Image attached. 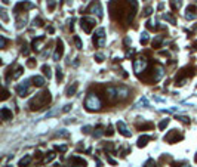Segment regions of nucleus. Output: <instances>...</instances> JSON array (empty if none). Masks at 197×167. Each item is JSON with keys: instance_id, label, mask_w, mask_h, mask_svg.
<instances>
[{"instance_id": "1", "label": "nucleus", "mask_w": 197, "mask_h": 167, "mask_svg": "<svg viewBox=\"0 0 197 167\" xmlns=\"http://www.w3.org/2000/svg\"><path fill=\"white\" fill-rule=\"evenodd\" d=\"M108 9L111 18L116 22H123L125 25H129L132 24L138 12V2L136 0H110Z\"/></svg>"}, {"instance_id": "2", "label": "nucleus", "mask_w": 197, "mask_h": 167, "mask_svg": "<svg viewBox=\"0 0 197 167\" xmlns=\"http://www.w3.org/2000/svg\"><path fill=\"white\" fill-rule=\"evenodd\" d=\"M163 75H165V68L160 64H154L151 68H147V71H144L142 75H138V77L145 83L153 84V83H157Z\"/></svg>"}, {"instance_id": "3", "label": "nucleus", "mask_w": 197, "mask_h": 167, "mask_svg": "<svg viewBox=\"0 0 197 167\" xmlns=\"http://www.w3.org/2000/svg\"><path fill=\"white\" fill-rule=\"evenodd\" d=\"M50 101H52L50 92L49 90H43V92L37 93L33 99H30L28 107H30L31 111H40V110H43L45 107H48V105L50 104Z\"/></svg>"}, {"instance_id": "4", "label": "nucleus", "mask_w": 197, "mask_h": 167, "mask_svg": "<svg viewBox=\"0 0 197 167\" xmlns=\"http://www.w3.org/2000/svg\"><path fill=\"white\" fill-rule=\"evenodd\" d=\"M84 108L90 112H95V111H101L102 108V102L99 99V96L96 93H88L86 99H84Z\"/></svg>"}, {"instance_id": "5", "label": "nucleus", "mask_w": 197, "mask_h": 167, "mask_svg": "<svg viewBox=\"0 0 197 167\" xmlns=\"http://www.w3.org/2000/svg\"><path fill=\"white\" fill-rule=\"evenodd\" d=\"M196 73H197V68H196V67H185V68H182L181 71L176 74L175 86H182V84L188 80V78H191Z\"/></svg>"}, {"instance_id": "6", "label": "nucleus", "mask_w": 197, "mask_h": 167, "mask_svg": "<svg viewBox=\"0 0 197 167\" xmlns=\"http://www.w3.org/2000/svg\"><path fill=\"white\" fill-rule=\"evenodd\" d=\"M24 73V68L18 64H13L11 65L9 68H7V71H6V80L7 81H11V80H16V78H19Z\"/></svg>"}, {"instance_id": "7", "label": "nucleus", "mask_w": 197, "mask_h": 167, "mask_svg": "<svg viewBox=\"0 0 197 167\" xmlns=\"http://www.w3.org/2000/svg\"><path fill=\"white\" fill-rule=\"evenodd\" d=\"M147 68H148V61L144 56H139L133 61V71L136 75H141V73L147 71Z\"/></svg>"}, {"instance_id": "8", "label": "nucleus", "mask_w": 197, "mask_h": 167, "mask_svg": "<svg viewBox=\"0 0 197 167\" xmlns=\"http://www.w3.org/2000/svg\"><path fill=\"white\" fill-rule=\"evenodd\" d=\"M182 139H184V133L179 132L178 129H172L169 133L165 135V142H168V144H176Z\"/></svg>"}, {"instance_id": "9", "label": "nucleus", "mask_w": 197, "mask_h": 167, "mask_svg": "<svg viewBox=\"0 0 197 167\" xmlns=\"http://www.w3.org/2000/svg\"><path fill=\"white\" fill-rule=\"evenodd\" d=\"M104 93H105V99L110 105H114L119 102V96H117V89L113 86H108L104 89Z\"/></svg>"}, {"instance_id": "10", "label": "nucleus", "mask_w": 197, "mask_h": 167, "mask_svg": "<svg viewBox=\"0 0 197 167\" xmlns=\"http://www.w3.org/2000/svg\"><path fill=\"white\" fill-rule=\"evenodd\" d=\"M95 24H96V21L93 19V18H90V16H83V18L80 19V27L83 28V31L86 33V34H90V33H92L93 27H95Z\"/></svg>"}, {"instance_id": "11", "label": "nucleus", "mask_w": 197, "mask_h": 167, "mask_svg": "<svg viewBox=\"0 0 197 167\" xmlns=\"http://www.w3.org/2000/svg\"><path fill=\"white\" fill-rule=\"evenodd\" d=\"M84 13H93V15H96L99 19L104 16V13H102V6H101V3L98 2V0L96 2H92L86 9H84Z\"/></svg>"}, {"instance_id": "12", "label": "nucleus", "mask_w": 197, "mask_h": 167, "mask_svg": "<svg viewBox=\"0 0 197 167\" xmlns=\"http://www.w3.org/2000/svg\"><path fill=\"white\" fill-rule=\"evenodd\" d=\"M93 45L96 47H104L105 45V30L104 28H98L96 33L93 34Z\"/></svg>"}, {"instance_id": "13", "label": "nucleus", "mask_w": 197, "mask_h": 167, "mask_svg": "<svg viewBox=\"0 0 197 167\" xmlns=\"http://www.w3.org/2000/svg\"><path fill=\"white\" fill-rule=\"evenodd\" d=\"M33 7H36V5H34V3H30V2H19V3L15 5L13 13H15V15H19L21 12H27L28 9H33Z\"/></svg>"}, {"instance_id": "14", "label": "nucleus", "mask_w": 197, "mask_h": 167, "mask_svg": "<svg viewBox=\"0 0 197 167\" xmlns=\"http://www.w3.org/2000/svg\"><path fill=\"white\" fill-rule=\"evenodd\" d=\"M15 90H16V93H18V96H21V98H25V96L30 93V81L25 80L24 83H21V84L16 86Z\"/></svg>"}, {"instance_id": "15", "label": "nucleus", "mask_w": 197, "mask_h": 167, "mask_svg": "<svg viewBox=\"0 0 197 167\" xmlns=\"http://www.w3.org/2000/svg\"><path fill=\"white\" fill-rule=\"evenodd\" d=\"M64 55V41L61 39L56 40V47H55V52H54V61H59Z\"/></svg>"}, {"instance_id": "16", "label": "nucleus", "mask_w": 197, "mask_h": 167, "mask_svg": "<svg viewBox=\"0 0 197 167\" xmlns=\"http://www.w3.org/2000/svg\"><path fill=\"white\" fill-rule=\"evenodd\" d=\"M68 164H70V167H86L88 166V163L83 158L77 157V155H73L68 158Z\"/></svg>"}, {"instance_id": "17", "label": "nucleus", "mask_w": 197, "mask_h": 167, "mask_svg": "<svg viewBox=\"0 0 197 167\" xmlns=\"http://www.w3.org/2000/svg\"><path fill=\"white\" fill-rule=\"evenodd\" d=\"M116 127H117V130H119V133L123 135L125 138H131V136H132V132L127 129V126L125 124L123 121H117V123H116Z\"/></svg>"}, {"instance_id": "18", "label": "nucleus", "mask_w": 197, "mask_h": 167, "mask_svg": "<svg viewBox=\"0 0 197 167\" xmlns=\"http://www.w3.org/2000/svg\"><path fill=\"white\" fill-rule=\"evenodd\" d=\"M116 89H117L119 102H122V101H125V99H127V98H129L131 92H129V89H127L126 86H119V87H116Z\"/></svg>"}, {"instance_id": "19", "label": "nucleus", "mask_w": 197, "mask_h": 167, "mask_svg": "<svg viewBox=\"0 0 197 167\" xmlns=\"http://www.w3.org/2000/svg\"><path fill=\"white\" fill-rule=\"evenodd\" d=\"M45 40H46L45 36H40V37H37V39H34V40L31 41V49H33L34 52H40L42 47H43Z\"/></svg>"}, {"instance_id": "20", "label": "nucleus", "mask_w": 197, "mask_h": 167, "mask_svg": "<svg viewBox=\"0 0 197 167\" xmlns=\"http://www.w3.org/2000/svg\"><path fill=\"white\" fill-rule=\"evenodd\" d=\"M185 18L187 19H196L197 18V7L194 5H190L187 7V11H185Z\"/></svg>"}, {"instance_id": "21", "label": "nucleus", "mask_w": 197, "mask_h": 167, "mask_svg": "<svg viewBox=\"0 0 197 167\" xmlns=\"http://www.w3.org/2000/svg\"><path fill=\"white\" fill-rule=\"evenodd\" d=\"M18 18H16V28H22L24 25H25V22H27V12L25 13H19V15H16Z\"/></svg>"}, {"instance_id": "22", "label": "nucleus", "mask_w": 197, "mask_h": 167, "mask_svg": "<svg viewBox=\"0 0 197 167\" xmlns=\"http://www.w3.org/2000/svg\"><path fill=\"white\" fill-rule=\"evenodd\" d=\"M0 114H2V118L3 120H11L12 117H13V114H12V111L9 110V108H6V107H3L2 110H0Z\"/></svg>"}, {"instance_id": "23", "label": "nucleus", "mask_w": 197, "mask_h": 167, "mask_svg": "<svg viewBox=\"0 0 197 167\" xmlns=\"http://www.w3.org/2000/svg\"><path fill=\"white\" fill-rule=\"evenodd\" d=\"M31 81L34 86H37V87H42V86H45V78L42 77V75H34L31 78Z\"/></svg>"}, {"instance_id": "24", "label": "nucleus", "mask_w": 197, "mask_h": 167, "mask_svg": "<svg viewBox=\"0 0 197 167\" xmlns=\"http://www.w3.org/2000/svg\"><path fill=\"white\" fill-rule=\"evenodd\" d=\"M169 5H170V9L174 12H176L179 7L182 6V0H169Z\"/></svg>"}, {"instance_id": "25", "label": "nucleus", "mask_w": 197, "mask_h": 167, "mask_svg": "<svg viewBox=\"0 0 197 167\" xmlns=\"http://www.w3.org/2000/svg\"><path fill=\"white\" fill-rule=\"evenodd\" d=\"M148 140H151V136H147V135H144L138 139V142H136V145H138L139 148H144L145 145L148 144Z\"/></svg>"}, {"instance_id": "26", "label": "nucleus", "mask_w": 197, "mask_h": 167, "mask_svg": "<svg viewBox=\"0 0 197 167\" xmlns=\"http://www.w3.org/2000/svg\"><path fill=\"white\" fill-rule=\"evenodd\" d=\"M163 40H165L163 36H156V37H154V40H153V47H154V49L161 47V43H163Z\"/></svg>"}, {"instance_id": "27", "label": "nucleus", "mask_w": 197, "mask_h": 167, "mask_svg": "<svg viewBox=\"0 0 197 167\" xmlns=\"http://www.w3.org/2000/svg\"><path fill=\"white\" fill-rule=\"evenodd\" d=\"M77 87H79V83H73L70 87H68V89H67V92H65V95L67 96H70V98H71V96L77 92Z\"/></svg>"}, {"instance_id": "28", "label": "nucleus", "mask_w": 197, "mask_h": 167, "mask_svg": "<svg viewBox=\"0 0 197 167\" xmlns=\"http://www.w3.org/2000/svg\"><path fill=\"white\" fill-rule=\"evenodd\" d=\"M31 160H33V158H31V155H25L24 158H22V160L19 161V167H28V164L31 163Z\"/></svg>"}, {"instance_id": "29", "label": "nucleus", "mask_w": 197, "mask_h": 167, "mask_svg": "<svg viewBox=\"0 0 197 167\" xmlns=\"http://www.w3.org/2000/svg\"><path fill=\"white\" fill-rule=\"evenodd\" d=\"M154 127V124L151 121H148V123H144V124H138V129L139 130H151Z\"/></svg>"}, {"instance_id": "30", "label": "nucleus", "mask_w": 197, "mask_h": 167, "mask_svg": "<svg viewBox=\"0 0 197 167\" xmlns=\"http://www.w3.org/2000/svg\"><path fill=\"white\" fill-rule=\"evenodd\" d=\"M148 40H150L148 33H147V31H144V33L141 34V45H142V46H145V45L148 43Z\"/></svg>"}, {"instance_id": "31", "label": "nucleus", "mask_w": 197, "mask_h": 167, "mask_svg": "<svg viewBox=\"0 0 197 167\" xmlns=\"http://www.w3.org/2000/svg\"><path fill=\"white\" fill-rule=\"evenodd\" d=\"M46 5H48V11H55L56 7V0H46Z\"/></svg>"}, {"instance_id": "32", "label": "nucleus", "mask_w": 197, "mask_h": 167, "mask_svg": "<svg viewBox=\"0 0 197 167\" xmlns=\"http://www.w3.org/2000/svg\"><path fill=\"white\" fill-rule=\"evenodd\" d=\"M42 71H43V74H45L48 78L52 77V73H50V67H49V65H43V67H42Z\"/></svg>"}, {"instance_id": "33", "label": "nucleus", "mask_w": 197, "mask_h": 167, "mask_svg": "<svg viewBox=\"0 0 197 167\" xmlns=\"http://www.w3.org/2000/svg\"><path fill=\"white\" fill-rule=\"evenodd\" d=\"M163 18H165L166 21H169L170 24H174V25L176 24V19H175V16H174V15H170V13H165V15H163Z\"/></svg>"}, {"instance_id": "34", "label": "nucleus", "mask_w": 197, "mask_h": 167, "mask_svg": "<svg viewBox=\"0 0 197 167\" xmlns=\"http://www.w3.org/2000/svg\"><path fill=\"white\" fill-rule=\"evenodd\" d=\"M169 121H170L169 118H165V120H161V121L159 123V129H160V130H165V129L168 127V124H169Z\"/></svg>"}, {"instance_id": "35", "label": "nucleus", "mask_w": 197, "mask_h": 167, "mask_svg": "<svg viewBox=\"0 0 197 167\" xmlns=\"http://www.w3.org/2000/svg\"><path fill=\"white\" fill-rule=\"evenodd\" d=\"M62 78H64V74H62V69L61 68H56V80H58V83L59 81H62Z\"/></svg>"}, {"instance_id": "36", "label": "nucleus", "mask_w": 197, "mask_h": 167, "mask_svg": "<svg viewBox=\"0 0 197 167\" xmlns=\"http://www.w3.org/2000/svg\"><path fill=\"white\" fill-rule=\"evenodd\" d=\"M144 167H157V164H156V161H154L153 158H148V160L145 161Z\"/></svg>"}, {"instance_id": "37", "label": "nucleus", "mask_w": 197, "mask_h": 167, "mask_svg": "<svg viewBox=\"0 0 197 167\" xmlns=\"http://www.w3.org/2000/svg\"><path fill=\"white\" fill-rule=\"evenodd\" d=\"M74 43H76V47L77 49H82L83 47V43H82V40H80L79 36H74Z\"/></svg>"}, {"instance_id": "38", "label": "nucleus", "mask_w": 197, "mask_h": 167, "mask_svg": "<svg viewBox=\"0 0 197 167\" xmlns=\"http://www.w3.org/2000/svg\"><path fill=\"white\" fill-rule=\"evenodd\" d=\"M176 120L182 121L184 124H190V118H188V117H185V116H176Z\"/></svg>"}, {"instance_id": "39", "label": "nucleus", "mask_w": 197, "mask_h": 167, "mask_svg": "<svg viewBox=\"0 0 197 167\" xmlns=\"http://www.w3.org/2000/svg\"><path fill=\"white\" fill-rule=\"evenodd\" d=\"M151 13H153V7H151V6H147V7L142 11V15H144V16H150Z\"/></svg>"}, {"instance_id": "40", "label": "nucleus", "mask_w": 197, "mask_h": 167, "mask_svg": "<svg viewBox=\"0 0 197 167\" xmlns=\"http://www.w3.org/2000/svg\"><path fill=\"white\" fill-rule=\"evenodd\" d=\"M33 25H34V27H42V25H43V19H42V18H36V19L33 21Z\"/></svg>"}, {"instance_id": "41", "label": "nucleus", "mask_w": 197, "mask_h": 167, "mask_svg": "<svg viewBox=\"0 0 197 167\" xmlns=\"http://www.w3.org/2000/svg\"><path fill=\"white\" fill-rule=\"evenodd\" d=\"M105 135H107V136H113V135H114V129H113V126H111V124L107 127V130H105Z\"/></svg>"}, {"instance_id": "42", "label": "nucleus", "mask_w": 197, "mask_h": 167, "mask_svg": "<svg viewBox=\"0 0 197 167\" xmlns=\"http://www.w3.org/2000/svg\"><path fill=\"white\" fill-rule=\"evenodd\" d=\"M6 43H7L6 37H5V36H0V47L5 49V47H6Z\"/></svg>"}, {"instance_id": "43", "label": "nucleus", "mask_w": 197, "mask_h": 167, "mask_svg": "<svg viewBox=\"0 0 197 167\" xmlns=\"http://www.w3.org/2000/svg\"><path fill=\"white\" fill-rule=\"evenodd\" d=\"M55 149L56 151H61V152H65L67 151V145H55Z\"/></svg>"}, {"instance_id": "44", "label": "nucleus", "mask_w": 197, "mask_h": 167, "mask_svg": "<svg viewBox=\"0 0 197 167\" xmlns=\"http://www.w3.org/2000/svg\"><path fill=\"white\" fill-rule=\"evenodd\" d=\"M21 50H22V55H25V56H27V55L30 53V50H28V46L25 45V43L22 45V49H21Z\"/></svg>"}, {"instance_id": "45", "label": "nucleus", "mask_w": 197, "mask_h": 167, "mask_svg": "<svg viewBox=\"0 0 197 167\" xmlns=\"http://www.w3.org/2000/svg\"><path fill=\"white\" fill-rule=\"evenodd\" d=\"M55 158V152H48L46 154V161H52Z\"/></svg>"}, {"instance_id": "46", "label": "nucleus", "mask_w": 197, "mask_h": 167, "mask_svg": "<svg viewBox=\"0 0 197 167\" xmlns=\"http://www.w3.org/2000/svg\"><path fill=\"white\" fill-rule=\"evenodd\" d=\"M95 61H96V62H102V61H104V55H102V53H96L95 55Z\"/></svg>"}, {"instance_id": "47", "label": "nucleus", "mask_w": 197, "mask_h": 167, "mask_svg": "<svg viewBox=\"0 0 197 167\" xmlns=\"http://www.w3.org/2000/svg\"><path fill=\"white\" fill-rule=\"evenodd\" d=\"M7 98H9V90H7V89H3V95H2V99H3V101H6Z\"/></svg>"}, {"instance_id": "48", "label": "nucleus", "mask_w": 197, "mask_h": 167, "mask_svg": "<svg viewBox=\"0 0 197 167\" xmlns=\"http://www.w3.org/2000/svg\"><path fill=\"white\" fill-rule=\"evenodd\" d=\"M27 65H28L30 68H34V67H36V59H28Z\"/></svg>"}, {"instance_id": "49", "label": "nucleus", "mask_w": 197, "mask_h": 167, "mask_svg": "<svg viewBox=\"0 0 197 167\" xmlns=\"http://www.w3.org/2000/svg\"><path fill=\"white\" fill-rule=\"evenodd\" d=\"M0 13H2V19L6 22V21H7V15H6V11H5V9H2V11H0Z\"/></svg>"}, {"instance_id": "50", "label": "nucleus", "mask_w": 197, "mask_h": 167, "mask_svg": "<svg viewBox=\"0 0 197 167\" xmlns=\"http://www.w3.org/2000/svg\"><path fill=\"white\" fill-rule=\"evenodd\" d=\"M135 55V49H131V50H127V53H126V58H131Z\"/></svg>"}, {"instance_id": "51", "label": "nucleus", "mask_w": 197, "mask_h": 167, "mask_svg": "<svg viewBox=\"0 0 197 167\" xmlns=\"http://www.w3.org/2000/svg\"><path fill=\"white\" fill-rule=\"evenodd\" d=\"M71 107H73V105H71V104H67V105H65V107H64V110H62V111H64V112H68V111H70V110H71Z\"/></svg>"}, {"instance_id": "52", "label": "nucleus", "mask_w": 197, "mask_h": 167, "mask_svg": "<svg viewBox=\"0 0 197 167\" xmlns=\"http://www.w3.org/2000/svg\"><path fill=\"white\" fill-rule=\"evenodd\" d=\"M191 52H197V40L193 41V46H191Z\"/></svg>"}, {"instance_id": "53", "label": "nucleus", "mask_w": 197, "mask_h": 167, "mask_svg": "<svg viewBox=\"0 0 197 167\" xmlns=\"http://www.w3.org/2000/svg\"><path fill=\"white\" fill-rule=\"evenodd\" d=\"M82 130L84 132V133H89V132H90V127H89V126H84V127H83Z\"/></svg>"}, {"instance_id": "54", "label": "nucleus", "mask_w": 197, "mask_h": 167, "mask_svg": "<svg viewBox=\"0 0 197 167\" xmlns=\"http://www.w3.org/2000/svg\"><path fill=\"white\" fill-rule=\"evenodd\" d=\"M48 31H49L50 34H54V33H55V28H54V27H49V28H48Z\"/></svg>"}, {"instance_id": "55", "label": "nucleus", "mask_w": 197, "mask_h": 167, "mask_svg": "<svg viewBox=\"0 0 197 167\" xmlns=\"http://www.w3.org/2000/svg\"><path fill=\"white\" fill-rule=\"evenodd\" d=\"M163 7H165V5H163V3H160V5L157 6V9H159V11H161V9H163Z\"/></svg>"}, {"instance_id": "56", "label": "nucleus", "mask_w": 197, "mask_h": 167, "mask_svg": "<svg viewBox=\"0 0 197 167\" xmlns=\"http://www.w3.org/2000/svg\"><path fill=\"white\" fill-rule=\"evenodd\" d=\"M2 2H3V5H7V3H9V0H2Z\"/></svg>"}, {"instance_id": "57", "label": "nucleus", "mask_w": 197, "mask_h": 167, "mask_svg": "<svg viewBox=\"0 0 197 167\" xmlns=\"http://www.w3.org/2000/svg\"><path fill=\"white\" fill-rule=\"evenodd\" d=\"M194 161L197 163V154H196V157H194Z\"/></svg>"}]
</instances>
